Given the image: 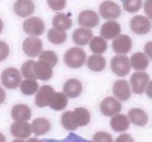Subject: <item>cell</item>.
Segmentation results:
<instances>
[{
    "mask_svg": "<svg viewBox=\"0 0 152 142\" xmlns=\"http://www.w3.org/2000/svg\"><path fill=\"white\" fill-rule=\"evenodd\" d=\"M91 115L87 109L76 108L73 111H66L62 115V124L68 130H77L80 127H85L89 124Z\"/></svg>",
    "mask_w": 152,
    "mask_h": 142,
    "instance_id": "1",
    "label": "cell"
},
{
    "mask_svg": "<svg viewBox=\"0 0 152 142\" xmlns=\"http://www.w3.org/2000/svg\"><path fill=\"white\" fill-rule=\"evenodd\" d=\"M86 60V53L80 47H71L64 56L65 63L71 68H79L83 66Z\"/></svg>",
    "mask_w": 152,
    "mask_h": 142,
    "instance_id": "2",
    "label": "cell"
},
{
    "mask_svg": "<svg viewBox=\"0 0 152 142\" xmlns=\"http://www.w3.org/2000/svg\"><path fill=\"white\" fill-rule=\"evenodd\" d=\"M1 84L8 89H15L20 85L22 77L17 69L9 67L4 70L1 75Z\"/></svg>",
    "mask_w": 152,
    "mask_h": 142,
    "instance_id": "3",
    "label": "cell"
},
{
    "mask_svg": "<svg viewBox=\"0 0 152 142\" xmlns=\"http://www.w3.org/2000/svg\"><path fill=\"white\" fill-rule=\"evenodd\" d=\"M111 68L113 72L120 77H124L129 73L131 64L129 59L126 56H115L111 62Z\"/></svg>",
    "mask_w": 152,
    "mask_h": 142,
    "instance_id": "4",
    "label": "cell"
},
{
    "mask_svg": "<svg viewBox=\"0 0 152 142\" xmlns=\"http://www.w3.org/2000/svg\"><path fill=\"white\" fill-rule=\"evenodd\" d=\"M99 13L105 19H116L121 15V8L114 1L107 0L99 5Z\"/></svg>",
    "mask_w": 152,
    "mask_h": 142,
    "instance_id": "5",
    "label": "cell"
},
{
    "mask_svg": "<svg viewBox=\"0 0 152 142\" xmlns=\"http://www.w3.org/2000/svg\"><path fill=\"white\" fill-rule=\"evenodd\" d=\"M121 109V103L112 96L106 97L100 104V111L105 116H114L118 114Z\"/></svg>",
    "mask_w": 152,
    "mask_h": 142,
    "instance_id": "6",
    "label": "cell"
},
{
    "mask_svg": "<svg viewBox=\"0 0 152 142\" xmlns=\"http://www.w3.org/2000/svg\"><path fill=\"white\" fill-rule=\"evenodd\" d=\"M130 26L134 33L140 35L148 33L151 29V23L149 19L142 15L134 16L131 20Z\"/></svg>",
    "mask_w": 152,
    "mask_h": 142,
    "instance_id": "7",
    "label": "cell"
},
{
    "mask_svg": "<svg viewBox=\"0 0 152 142\" xmlns=\"http://www.w3.org/2000/svg\"><path fill=\"white\" fill-rule=\"evenodd\" d=\"M23 29L27 34L32 36L42 35L45 31V25L40 18L31 17L23 23Z\"/></svg>",
    "mask_w": 152,
    "mask_h": 142,
    "instance_id": "8",
    "label": "cell"
},
{
    "mask_svg": "<svg viewBox=\"0 0 152 142\" xmlns=\"http://www.w3.org/2000/svg\"><path fill=\"white\" fill-rule=\"evenodd\" d=\"M149 82V75L145 72H136L131 77V84L134 93L142 94Z\"/></svg>",
    "mask_w": 152,
    "mask_h": 142,
    "instance_id": "9",
    "label": "cell"
},
{
    "mask_svg": "<svg viewBox=\"0 0 152 142\" xmlns=\"http://www.w3.org/2000/svg\"><path fill=\"white\" fill-rule=\"evenodd\" d=\"M24 52L29 57H36L42 53V42L39 38L35 36L27 38L22 44Z\"/></svg>",
    "mask_w": 152,
    "mask_h": 142,
    "instance_id": "10",
    "label": "cell"
},
{
    "mask_svg": "<svg viewBox=\"0 0 152 142\" xmlns=\"http://www.w3.org/2000/svg\"><path fill=\"white\" fill-rule=\"evenodd\" d=\"M55 93V90L50 86H42L36 96V104L39 107H45L49 105Z\"/></svg>",
    "mask_w": 152,
    "mask_h": 142,
    "instance_id": "11",
    "label": "cell"
},
{
    "mask_svg": "<svg viewBox=\"0 0 152 142\" xmlns=\"http://www.w3.org/2000/svg\"><path fill=\"white\" fill-rule=\"evenodd\" d=\"M112 47L117 54H126L132 50V38L127 35H120L113 41Z\"/></svg>",
    "mask_w": 152,
    "mask_h": 142,
    "instance_id": "12",
    "label": "cell"
},
{
    "mask_svg": "<svg viewBox=\"0 0 152 142\" xmlns=\"http://www.w3.org/2000/svg\"><path fill=\"white\" fill-rule=\"evenodd\" d=\"M121 32L120 24L115 21H108L103 24L100 30V36L105 39L111 40L119 36Z\"/></svg>",
    "mask_w": 152,
    "mask_h": 142,
    "instance_id": "13",
    "label": "cell"
},
{
    "mask_svg": "<svg viewBox=\"0 0 152 142\" xmlns=\"http://www.w3.org/2000/svg\"><path fill=\"white\" fill-rule=\"evenodd\" d=\"M99 18L96 12L91 10H83L79 14L78 23L86 28H94L99 24Z\"/></svg>",
    "mask_w": 152,
    "mask_h": 142,
    "instance_id": "14",
    "label": "cell"
},
{
    "mask_svg": "<svg viewBox=\"0 0 152 142\" xmlns=\"http://www.w3.org/2000/svg\"><path fill=\"white\" fill-rule=\"evenodd\" d=\"M53 67L48 62L39 59L35 63V74L37 79L48 81L53 76Z\"/></svg>",
    "mask_w": 152,
    "mask_h": 142,
    "instance_id": "15",
    "label": "cell"
},
{
    "mask_svg": "<svg viewBox=\"0 0 152 142\" xmlns=\"http://www.w3.org/2000/svg\"><path fill=\"white\" fill-rule=\"evenodd\" d=\"M15 13L20 17L25 18L33 14L35 10V4L32 0H17L13 6Z\"/></svg>",
    "mask_w": 152,
    "mask_h": 142,
    "instance_id": "16",
    "label": "cell"
},
{
    "mask_svg": "<svg viewBox=\"0 0 152 142\" xmlns=\"http://www.w3.org/2000/svg\"><path fill=\"white\" fill-rule=\"evenodd\" d=\"M113 93L120 101H126L131 97V88L126 80H117L113 87Z\"/></svg>",
    "mask_w": 152,
    "mask_h": 142,
    "instance_id": "17",
    "label": "cell"
},
{
    "mask_svg": "<svg viewBox=\"0 0 152 142\" xmlns=\"http://www.w3.org/2000/svg\"><path fill=\"white\" fill-rule=\"evenodd\" d=\"M10 131L14 137L25 139L31 135L32 129L27 121H15L11 125Z\"/></svg>",
    "mask_w": 152,
    "mask_h": 142,
    "instance_id": "18",
    "label": "cell"
},
{
    "mask_svg": "<svg viewBox=\"0 0 152 142\" xmlns=\"http://www.w3.org/2000/svg\"><path fill=\"white\" fill-rule=\"evenodd\" d=\"M65 94L68 97L74 99L80 96L83 91V85L79 80L76 78L68 79L65 83L63 87Z\"/></svg>",
    "mask_w": 152,
    "mask_h": 142,
    "instance_id": "19",
    "label": "cell"
},
{
    "mask_svg": "<svg viewBox=\"0 0 152 142\" xmlns=\"http://www.w3.org/2000/svg\"><path fill=\"white\" fill-rule=\"evenodd\" d=\"M93 38V32L86 28H78L73 33V40L77 45L85 46Z\"/></svg>",
    "mask_w": 152,
    "mask_h": 142,
    "instance_id": "20",
    "label": "cell"
},
{
    "mask_svg": "<svg viewBox=\"0 0 152 142\" xmlns=\"http://www.w3.org/2000/svg\"><path fill=\"white\" fill-rule=\"evenodd\" d=\"M11 115L15 121H29L31 117V110L26 104L15 105L12 109Z\"/></svg>",
    "mask_w": 152,
    "mask_h": 142,
    "instance_id": "21",
    "label": "cell"
},
{
    "mask_svg": "<svg viewBox=\"0 0 152 142\" xmlns=\"http://www.w3.org/2000/svg\"><path fill=\"white\" fill-rule=\"evenodd\" d=\"M129 118L134 124L138 127H144L148 124V115L140 108H133L129 112Z\"/></svg>",
    "mask_w": 152,
    "mask_h": 142,
    "instance_id": "22",
    "label": "cell"
},
{
    "mask_svg": "<svg viewBox=\"0 0 152 142\" xmlns=\"http://www.w3.org/2000/svg\"><path fill=\"white\" fill-rule=\"evenodd\" d=\"M130 64L134 70L142 71L148 67L149 64V60L145 53L139 52L132 55L131 57Z\"/></svg>",
    "mask_w": 152,
    "mask_h": 142,
    "instance_id": "23",
    "label": "cell"
},
{
    "mask_svg": "<svg viewBox=\"0 0 152 142\" xmlns=\"http://www.w3.org/2000/svg\"><path fill=\"white\" fill-rule=\"evenodd\" d=\"M130 123L129 119L126 115L123 114H117L114 115L111 120V126L113 130L116 132H124L128 130Z\"/></svg>",
    "mask_w": 152,
    "mask_h": 142,
    "instance_id": "24",
    "label": "cell"
},
{
    "mask_svg": "<svg viewBox=\"0 0 152 142\" xmlns=\"http://www.w3.org/2000/svg\"><path fill=\"white\" fill-rule=\"evenodd\" d=\"M31 126L32 132L36 135H45L50 129V121L44 118H38L34 120Z\"/></svg>",
    "mask_w": 152,
    "mask_h": 142,
    "instance_id": "25",
    "label": "cell"
},
{
    "mask_svg": "<svg viewBox=\"0 0 152 142\" xmlns=\"http://www.w3.org/2000/svg\"><path fill=\"white\" fill-rule=\"evenodd\" d=\"M106 65L105 59L100 55H92L88 59L87 66L91 70L94 72H100L103 70Z\"/></svg>",
    "mask_w": 152,
    "mask_h": 142,
    "instance_id": "26",
    "label": "cell"
},
{
    "mask_svg": "<svg viewBox=\"0 0 152 142\" xmlns=\"http://www.w3.org/2000/svg\"><path fill=\"white\" fill-rule=\"evenodd\" d=\"M53 25L54 28L65 30L71 28L72 20L65 13H58L53 18Z\"/></svg>",
    "mask_w": 152,
    "mask_h": 142,
    "instance_id": "27",
    "label": "cell"
},
{
    "mask_svg": "<svg viewBox=\"0 0 152 142\" xmlns=\"http://www.w3.org/2000/svg\"><path fill=\"white\" fill-rule=\"evenodd\" d=\"M68 104V98L62 93H55L49 106L53 110L60 111L65 109Z\"/></svg>",
    "mask_w": 152,
    "mask_h": 142,
    "instance_id": "28",
    "label": "cell"
},
{
    "mask_svg": "<svg viewBox=\"0 0 152 142\" xmlns=\"http://www.w3.org/2000/svg\"><path fill=\"white\" fill-rule=\"evenodd\" d=\"M48 38L50 42L55 44H61L67 39V33L65 30L52 28L48 33Z\"/></svg>",
    "mask_w": 152,
    "mask_h": 142,
    "instance_id": "29",
    "label": "cell"
},
{
    "mask_svg": "<svg viewBox=\"0 0 152 142\" xmlns=\"http://www.w3.org/2000/svg\"><path fill=\"white\" fill-rule=\"evenodd\" d=\"M108 44L102 37H94L90 41V48L94 53L102 54L107 50Z\"/></svg>",
    "mask_w": 152,
    "mask_h": 142,
    "instance_id": "30",
    "label": "cell"
},
{
    "mask_svg": "<svg viewBox=\"0 0 152 142\" xmlns=\"http://www.w3.org/2000/svg\"><path fill=\"white\" fill-rule=\"evenodd\" d=\"M35 63L34 60L26 61L21 67V72L24 78L27 79H37L35 74Z\"/></svg>",
    "mask_w": 152,
    "mask_h": 142,
    "instance_id": "31",
    "label": "cell"
},
{
    "mask_svg": "<svg viewBox=\"0 0 152 142\" xmlns=\"http://www.w3.org/2000/svg\"><path fill=\"white\" fill-rule=\"evenodd\" d=\"M38 87L39 84L36 80L26 79L21 82L20 90L26 96H31L37 91Z\"/></svg>",
    "mask_w": 152,
    "mask_h": 142,
    "instance_id": "32",
    "label": "cell"
},
{
    "mask_svg": "<svg viewBox=\"0 0 152 142\" xmlns=\"http://www.w3.org/2000/svg\"><path fill=\"white\" fill-rule=\"evenodd\" d=\"M41 142H92L91 141L87 140L86 138L77 135L75 133H71L66 138L60 140L56 139H42L40 141Z\"/></svg>",
    "mask_w": 152,
    "mask_h": 142,
    "instance_id": "33",
    "label": "cell"
},
{
    "mask_svg": "<svg viewBox=\"0 0 152 142\" xmlns=\"http://www.w3.org/2000/svg\"><path fill=\"white\" fill-rule=\"evenodd\" d=\"M123 8L129 13H136L142 7V0H123Z\"/></svg>",
    "mask_w": 152,
    "mask_h": 142,
    "instance_id": "34",
    "label": "cell"
},
{
    "mask_svg": "<svg viewBox=\"0 0 152 142\" xmlns=\"http://www.w3.org/2000/svg\"><path fill=\"white\" fill-rule=\"evenodd\" d=\"M39 59L45 61L50 64L53 67H54L58 62V57L56 53L51 50H45L39 54Z\"/></svg>",
    "mask_w": 152,
    "mask_h": 142,
    "instance_id": "35",
    "label": "cell"
},
{
    "mask_svg": "<svg viewBox=\"0 0 152 142\" xmlns=\"http://www.w3.org/2000/svg\"><path fill=\"white\" fill-rule=\"evenodd\" d=\"M94 142H113V138L109 133L98 132L94 135Z\"/></svg>",
    "mask_w": 152,
    "mask_h": 142,
    "instance_id": "36",
    "label": "cell"
},
{
    "mask_svg": "<svg viewBox=\"0 0 152 142\" xmlns=\"http://www.w3.org/2000/svg\"><path fill=\"white\" fill-rule=\"evenodd\" d=\"M48 4L50 9L55 11H59L65 8L66 0H48Z\"/></svg>",
    "mask_w": 152,
    "mask_h": 142,
    "instance_id": "37",
    "label": "cell"
},
{
    "mask_svg": "<svg viewBox=\"0 0 152 142\" xmlns=\"http://www.w3.org/2000/svg\"><path fill=\"white\" fill-rule=\"evenodd\" d=\"M9 46L4 41H0V62L7 59L9 55Z\"/></svg>",
    "mask_w": 152,
    "mask_h": 142,
    "instance_id": "38",
    "label": "cell"
},
{
    "mask_svg": "<svg viewBox=\"0 0 152 142\" xmlns=\"http://www.w3.org/2000/svg\"><path fill=\"white\" fill-rule=\"evenodd\" d=\"M144 12L146 16L152 20V0H146L144 4Z\"/></svg>",
    "mask_w": 152,
    "mask_h": 142,
    "instance_id": "39",
    "label": "cell"
},
{
    "mask_svg": "<svg viewBox=\"0 0 152 142\" xmlns=\"http://www.w3.org/2000/svg\"><path fill=\"white\" fill-rule=\"evenodd\" d=\"M115 142H134V140L132 135L124 133L119 135L118 138L116 139Z\"/></svg>",
    "mask_w": 152,
    "mask_h": 142,
    "instance_id": "40",
    "label": "cell"
},
{
    "mask_svg": "<svg viewBox=\"0 0 152 142\" xmlns=\"http://www.w3.org/2000/svg\"><path fill=\"white\" fill-rule=\"evenodd\" d=\"M144 50H145V54L152 60V41H148L145 44Z\"/></svg>",
    "mask_w": 152,
    "mask_h": 142,
    "instance_id": "41",
    "label": "cell"
},
{
    "mask_svg": "<svg viewBox=\"0 0 152 142\" xmlns=\"http://www.w3.org/2000/svg\"><path fill=\"white\" fill-rule=\"evenodd\" d=\"M145 90H146L147 96H148L150 99H152V81L148 82Z\"/></svg>",
    "mask_w": 152,
    "mask_h": 142,
    "instance_id": "42",
    "label": "cell"
},
{
    "mask_svg": "<svg viewBox=\"0 0 152 142\" xmlns=\"http://www.w3.org/2000/svg\"><path fill=\"white\" fill-rule=\"evenodd\" d=\"M5 99H6L5 92H4V90L0 87V104H2L3 102L4 101Z\"/></svg>",
    "mask_w": 152,
    "mask_h": 142,
    "instance_id": "43",
    "label": "cell"
},
{
    "mask_svg": "<svg viewBox=\"0 0 152 142\" xmlns=\"http://www.w3.org/2000/svg\"><path fill=\"white\" fill-rule=\"evenodd\" d=\"M0 142H6L5 137H4V135L1 133H0Z\"/></svg>",
    "mask_w": 152,
    "mask_h": 142,
    "instance_id": "44",
    "label": "cell"
},
{
    "mask_svg": "<svg viewBox=\"0 0 152 142\" xmlns=\"http://www.w3.org/2000/svg\"><path fill=\"white\" fill-rule=\"evenodd\" d=\"M26 142H41L39 140H38L37 138H32L29 139V140L28 141Z\"/></svg>",
    "mask_w": 152,
    "mask_h": 142,
    "instance_id": "45",
    "label": "cell"
},
{
    "mask_svg": "<svg viewBox=\"0 0 152 142\" xmlns=\"http://www.w3.org/2000/svg\"><path fill=\"white\" fill-rule=\"evenodd\" d=\"M2 30H3V22L2 21H1V19H0V33H1Z\"/></svg>",
    "mask_w": 152,
    "mask_h": 142,
    "instance_id": "46",
    "label": "cell"
},
{
    "mask_svg": "<svg viewBox=\"0 0 152 142\" xmlns=\"http://www.w3.org/2000/svg\"><path fill=\"white\" fill-rule=\"evenodd\" d=\"M12 142H26V141H23L22 139H16V140H13Z\"/></svg>",
    "mask_w": 152,
    "mask_h": 142,
    "instance_id": "47",
    "label": "cell"
}]
</instances>
